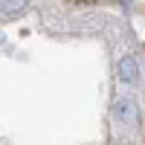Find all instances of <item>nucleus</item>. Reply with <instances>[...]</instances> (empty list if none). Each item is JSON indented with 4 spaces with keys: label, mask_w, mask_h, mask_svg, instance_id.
<instances>
[{
    "label": "nucleus",
    "mask_w": 145,
    "mask_h": 145,
    "mask_svg": "<svg viewBox=\"0 0 145 145\" xmlns=\"http://www.w3.org/2000/svg\"><path fill=\"white\" fill-rule=\"evenodd\" d=\"M26 3H29V0H3V3H0V15L12 18V15H18V12H23Z\"/></svg>",
    "instance_id": "7ed1b4c3"
},
{
    "label": "nucleus",
    "mask_w": 145,
    "mask_h": 145,
    "mask_svg": "<svg viewBox=\"0 0 145 145\" xmlns=\"http://www.w3.org/2000/svg\"><path fill=\"white\" fill-rule=\"evenodd\" d=\"M116 145H122V142H116Z\"/></svg>",
    "instance_id": "20e7f679"
},
{
    "label": "nucleus",
    "mask_w": 145,
    "mask_h": 145,
    "mask_svg": "<svg viewBox=\"0 0 145 145\" xmlns=\"http://www.w3.org/2000/svg\"><path fill=\"white\" fill-rule=\"evenodd\" d=\"M119 78H122L125 84H134V81L139 78V64H137V58L125 55L122 61H119Z\"/></svg>",
    "instance_id": "f03ea898"
},
{
    "label": "nucleus",
    "mask_w": 145,
    "mask_h": 145,
    "mask_svg": "<svg viewBox=\"0 0 145 145\" xmlns=\"http://www.w3.org/2000/svg\"><path fill=\"white\" fill-rule=\"evenodd\" d=\"M113 116H116V122H122V125H134L137 119H139V110H137V105L131 102V99H116Z\"/></svg>",
    "instance_id": "f257e3e1"
}]
</instances>
